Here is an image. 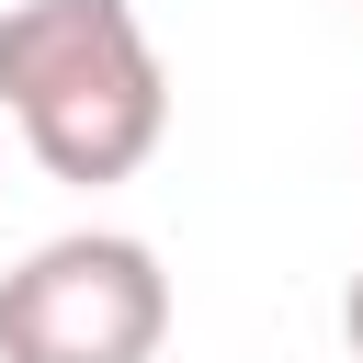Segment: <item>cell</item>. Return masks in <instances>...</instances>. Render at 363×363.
Returning a JSON list of instances; mask_svg holds the SVG:
<instances>
[{
  "label": "cell",
  "instance_id": "1",
  "mask_svg": "<svg viewBox=\"0 0 363 363\" xmlns=\"http://www.w3.org/2000/svg\"><path fill=\"white\" fill-rule=\"evenodd\" d=\"M0 113L45 182H136L170 136V68L136 0H11L0 11Z\"/></svg>",
  "mask_w": 363,
  "mask_h": 363
},
{
  "label": "cell",
  "instance_id": "3",
  "mask_svg": "<svg viewBox=\"0 0 363 363\" xmlns=\"http://www.w3.org/2000/svg\"><path fill=\"white\" fill-rule=\"evenodd\" d=\"M340 340H352V363H363V272H352V295H340Z\"/></svg>",
  "mask_w": 363,
  "mask_h": 363
},
{
  "label": "cell",
  "instance_id": "2",
  "mask_svg": "<svg viewBox=\"0 0 363 363\" xmlns=\"http://www.w3.org/2000/svg\"><path fill=\"white\" fill-rule=\"evenodd\" d=\"M170 340V272L125 227H68L0 272V363H147Z\"/></svg>",
  "mask_w": 363,
  "mask_h": 363
}]
</instances>
